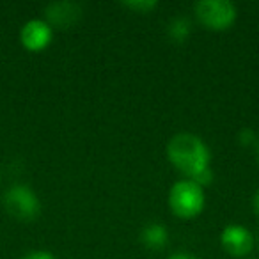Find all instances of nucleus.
I'll return each mask as SVG.
<instances>
[{"label": "nucleus", "instance_id": "obj_6", "mask_svg": "<svg viewBox=\"0 0 259 259\" xmlns=\"http://www.w3.org/2000/svg\"><path fill=\"white\" fill-rule=\"evenodd\" d=\"M54 39V27L45 18H32L23 23L20 30V41L30 52H41L50 47Z\"/></svg>", "mask_w": 259, "mask_h": 259}, {"label": "nucleus", "instance_id": "obj_8", "mask_svg": "<svg viewBox=\"0 0 259 259\" xmlns=\"http://www.w3.org/2000/svg\"><path fill=\"white\" fill-rule=\"evenodd\" d=\"M141 241L149 250H162L169 243V231H167L165 224L162 222L146 224L141 231Z\"/></svg>", "mask_w": 259, "mask_h": 259}, {"label": "nucleus", "instance_id": "obj_2", "mask_svg": "<svg viewBox=\"0 0 259 259\" xmlns=\"http://www.w3.org/2000/svg\"><path fill=\"white\" fill-rule=\"evenodd\" d=\"M206 194L204 188L199 187L192 180H180L169 190V208L176 217L190 220L204 211Z\"/></svg>", "mask_w": 259, "mask_h": 259}, {"label": "nucleus", "instance_id": "obj_11", "mask_svg": "<svg viewBox=\"0 0 259 259\" xmlns=\"http://www.w3.org/2000/svg\"><path fill=\"white\" fill-rule=\"evenodd\" d=\"M255 141H257V137H255V134L252 132L250 128H243L240 132V142H241V146H254Z\"/></svg>", "mask_w": 259, "mask_h": 259}, {"label": "nucleus", "instance_id": "obj_14", "mask_svg": "<svg viewBox=\"0 0 259 259\" xmlns=\"http://www.w3.org/2000/svg\"><path fill=\"white\" fill-rule=\"evenodd\" d=\"M252 204H254V211H255V215L259 217V188H257V190H255L254 199H252Z\"/></svg>", "mask_w": 259, "mask_h": 259}, {"label": "nucleus", "instance_id": "obj_10", "mask_svg": "<svg viewBox=\"0 0 259 259\" xmlns=\"http://www.w3.org/2000/svg\"><path fill=\"white\" fill-rule=\"evenodd\" d=\"M124 8H128L130 11H135L139 15H148L153 9L158 8V2L156 0H126L122 2Z\"/></svg>", "mask_w": 259, "mask_h": 259}, {"label": "nucleus", "instance_id": "obj_15", "mask_svg": "<svg viewBox=\"0 0 259 259\" xmlns=\"http://www.w3.org/2000/svg\"><path fill=\"white\" fill-rule=\"evenodd\" d=\"M254 148H255V156H257V160H259V139H257V141H255Z\"/></svg>", "mask_w": 259, "mask_h": 259}, {"label": "nucleus", "instance_id": "obj_7", "mask_svg": "<svg viewBox=\"0 0 259 259\" xmlns=\"http://www.w3.org/2000/svg\"><path fill=\"white\" fill-rule=\"evenodd\" d=\"M82 16V6L76 2H52L45 8V20L50 23L52 27H61V29H68L73 23H76Z\"/></svg>", "mask_w": 259, "mask_h": 259}, {"label": "nucleus", "instance_id": "obj_4", "mask_svg": "<svg viewBox=\"0 0 259 259\" xmlns=\"http://www.w3.org/2000/svg\"><path fill=\"white\" fill-rule=\"evenodd\" d=\"M6 209L20 220H34L41 213L39 195L25 183H15L4 192L2 197Z\"/></svg>", "mask_w": 259, "mask_h": 259}, {"label": "nucleus", "instance_id": "obj_13", "mask_svg": "<svg viewBox=\"0 0 259 259\" xmlns=\"http://www.w3.org/2000/svg\"><path fill=\"white\" fill-rule=\"evenodd\" d=\"M167 259H199L194 254H188V252H176V254L169 255Z\"/></svg>", "mask_w": 259, "mask_h": 259}, {"label": "nucleus", "instance_id": "obj_12", "mask_svg": "<svg viewBox=\"0 0 259 259\" xmlns=\"http://www.w3.org/2000/svg\"><path fill=\"white\" fill-rule=\"evenodd\" d=\"M22 259H57V257H55L50 250H41V248H37V250L27 252Z\"/></svg>", "mask_w": 259, "mask_h": 259}, {"label": "nucleus", "instance_id": "obj_9", "mask_svg": "<svg viewBox=\"0 0 259 259\" xmlns=\"http://www.w3.org/2000/svg\"><path fill=\"white\" fill-rule=\"evenodd\" d=\"M167 32H169V37L174 43H185L192 32L190 20L187 16H176V18L170 20L169 27H167Z\"/></svg>", "mask_w": 259, "mask_h": 259}, {"label": "nucleus", "instance_id": "obj_1", "mask_svg": "<svg viewBox=\"0 0 259 259\" xmlns=\"http://www.w3.org/2000/svg\"><path fill=\"white\" fill-rule=\"evenodd\" d=\"M167 158L185 174L187 180H197L201 174L211 170V151L199 135L181 132L167 142Z\"/></svg>", "mask_w": 259, "mask_h": 259}, {"label": "nucleus", "instance_id": "obj_3", "mask_svg": "<svg viewBox=\"0 0 259 259\" xmlns=\"http://www.w3.org/2000/svg\"><path fill=\"white\" fill-rule=\"evenodd\" d=\"M194 13L199 23L209 30H227L238 16L236 6L229 0H199Z\"/></svg>", "mask_w": 259, "mask_h": 259}, {"label": "nucleus", "instance_id": "obj_5", "mask_svg": "<svg viewBox=\"0 0 259 259\" xmlns=\"http://www.w3.org/2000/svg\"><path fill=\"white\" fill-rule=\"evenodd\" d=\"M220 245L233 257H245L254 248V236L241 224H227L220 233Z\"/></svg>", "mask_w": 259, "mask_h": 259}]
</instances>
